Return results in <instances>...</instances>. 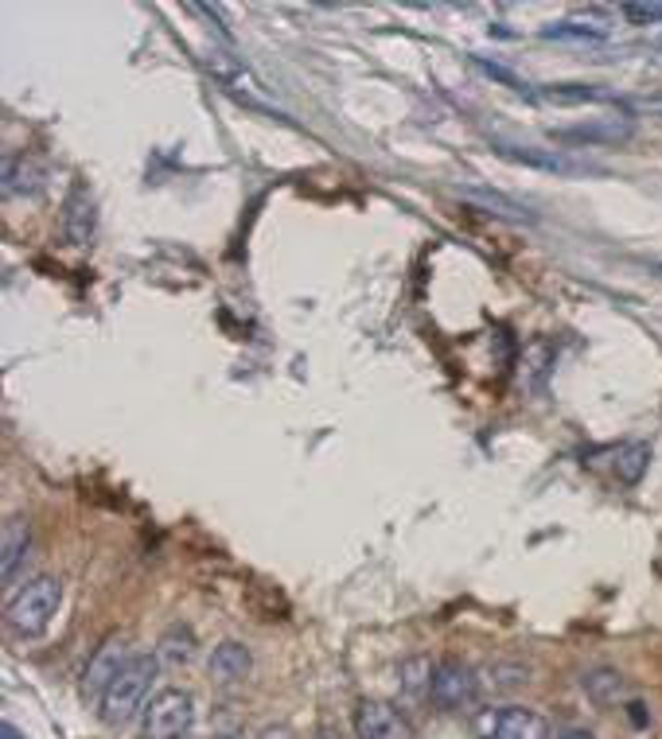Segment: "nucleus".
<instances>
[{
  "label": "nucleus",
  "mask_w": 662,
  "mask_h": 739,
  "mask_svg": "<svg viewBox=\"0 0 662 739\" xmlns=\"http://www.w3.org/2000/svg\"><path fill=\"white\" fill-rule=\"evenodd\" d=\"M129 658H133V654L125 650V638H121V635H110V638H105V643L94 650V658H90L86 677H82V685H86L90 697L102 700V692L110 689V681L121 674V666H125Z\"/></svg>",
  "instance_id": "obj_7"
},
{
  "label": "nucleus",
  "mask_w": 662,
  "mask_h": 739,
  "mask_svg": "<svg viewBox=\"0 0 662 739\" xmlns=\"http://www.w3.org/2000/svg\"><path fill=\"white\" fill-rule=\"evenodd\" d=\"M495 152H499V156H507V160H515V164L542 167V172H561V175L584 172V164H577V160L561 156L558 148H519V144H495Z\"/></svg>",
  "instance_id": "obj_11"
},
{
  "label": "nucleus",
  "mask_w": 662,
  "mask_h": 739,
  "mask_svg": "<svg viewBox=\"0 0 662 739\" xmlns=\"http://www.w3.org/2000/svg\"><path fill=\"white\" fill-rule=\"evenodd\" d=\"M546 40H577V43H589V40H604V28L600 24H584V20H553V24L542 28Z\"/></svg>",
  "instance_id": "obj_18"
},
{
  "label": "nucleus",
  "mask_w": 662,
  "mask_h": 739,
  "mask_svg": "<svg viewBox=\"0 0 662 739\" xmlns=\"http://www.w3.org/2000/svg\"><path fill=\"white\" fill-rule=\"evenodd\" d=\"M646 468H651V444H628V448H620V455H615V475H620V483H628V486L643 483Z\"/></svg>",
  "instance_id": "obj_17"
},
{
  "label": "nucleus",
  "mask_w": 662,
  "mask_h": 739,
  "mask_svg": "<svg viewBox=\"0 0 662 739\" xmlns=\"http://www.w3.org/2000/svg\"><path fill=\"white\" fill-rule=\"evenodd\" d=\"M432 674H437L432 658H425V654H414V658H406L398 666L401 697H406V700H425L432 692Z\"/></svg>",
  "instance_id": "obj_15"
},
{
  "label": "nucleus",
  "mask_w": 662,
  "mask_h": 739,
  "mask_svg": "<svg viewBox=\"0 0 662 739\" xmlns=\"http://www.w3.org/2000/svg\"><path fill=\"white\" fill-rule=\"evenodd\" d=\"M98 230V207H94V195L86 187H74L71 199H67L63 211V238L71 246H90Z\"/></svg>",
  "instance_id": "obj_9"
},
{
  "label": "nucleus",
  "mask_w": 662,
  "mask_h": 739,
  "mask_svg": "<svg viewBox=\"0 0 662 739\" xmlns=\"http://www.w3.org/2000/svg\"><path fill=\"white\" fill-rule=\"evenodd\" d=\"M631 720H635V723H646V712H643V705H639V700H635V705H631Z\"/></svg>",
  "instance_id": "obj_25"
},
{
  "label": "nucleus",
  "mask_w": 662,
  "mask_h": 739,
  "mask_svg": "<svg viewBox=\"0 0 662 739\" xmlns=\"http://www.w3.org/2000/svg\"><path fill=\"white\" fill-rule=\"evenodd\" d=\"M561 739H597V736H592V731H584V728H573V731H566Z\"/></svg>",
  "instance_id": "obj_24"
},
{
  "label": "nucleus",
  "mask_w": 662,
  "mask_h": 739,
  "mask_svg": "<svg viewBox=\"0 0 662 739\" xmlns=\"http://www.w3.org/2000/svg\"><path fill=\"white\" fill-rule=\"evenodd\" d=\"M160 661H172V666H184V661L195 658V630L192 627H172L169 635L160 638V650H156Z\"/></svg>",
  "instance_id": "obj_16"
},
{
  "label": "nucleus",
  "mask_w": 662,
  "mask_h": 739,
  "mask_svg": "<svg viewBox=\"0 0 662 739\" xmlns=\"http://www.w3.org/2000/svg\"><path fill=\"white\" fill-rule=\"evenodd\" d=\"M483 739H550V723L534 708H491L483 716Z\"/></svg>",
  "instance_id": "obj_5"
},
{
  "label": "nucleus",
  "mask_w": 662,
  "mask_h": 739,
  "mask_svg": "<svg viewBox=\"0 0 662 739\" xmlns=\"http://www.w3.org/2000/svg\"><path fill=\"white\" fill-rule=\"evenodd\" d=\"M659 51H662V40H659Z\"/></svg>",
  "instance_id": "obj_29"
},
{
  "label": "nucleus",
  "mask_w": 662,
  "mask_h": 739,
  "mask_svg": "<svg viewBox=\"0 0 662 739\" xmlns=\"http://www.w3.org/2000/svg\"><path fill=\"white\" fill-rule=\"evenodd\" d=\"M491 685L495 689H519L522 681H530V669L527 666H507V661H499V666H491Z\"/></svg>",
  "instance_id": "obj_20"
},
{
  "label": "nucleus",
  "mask_w": 662,
  "mask_h": 739,
  "mask_svg": "<svg viewBox=\"0 0 662 739\" xmlns=\"http://www.w3.org/2000/svg\"><path fill=\"white\" fill-rule=\"evenodd\" d=\"M659 105H662V102H659Z\"/></svg>",
  "instance_id": "obj_30"
},
{
  "label": "nucleus",
  "mask_w": 662,
  "mask_h": 739,
  "mask_svg": "<svg viewBox=\"0 0 662 739\" xmlns=\"http://www.w3.org/2000/svg\"><path fill=\"white\" fill-rule=\"evenodd\" d=\"M218 739H234V736H218Z\"/></svg>",
  "instance_id": "obj_28"
},
{
  "label": "nucleus",
  "mask_w": 662,
  "mask_h": 739,
  "mask_svg": "<svg viewBox=\"0 0 662 739\" xmlns=\"http://www.w3.org/2000/svg\"><path fill=\"white\" fill-rule=\"evenodd\" d=\"M581 689L589 692V700L592 705H600V708H612L628 697V681H623V674L620 669H612V666L589 669V674L581 677Z\"/></svg>",
  "instance_id": "obj_13"
},
{
  "label": "nucleus",
  "mask_w": 662,
  "mask_h": 739,
  "mask_svg": "<svg viewBox=\"0 0 662 739\" xmlns=\"http://www.w3.org/2000/svg\"><path fill=\"white\" fill-rule=\"evenodd\" d=\"M4 195H40L43 187V167L32 156H4V179H0Z\"/></svg>",
  "instance_id": "obj_14"
},
{
  "label": "nucleus",
  "mask_w": 662,
  "mask_h": 739,
  "mask_svg": "<svg viewBox=\"0 0 662 739\" xmlns=\"http://www.w3.org/2000/svg\"><path fill=\"white\" fill-rule=\"evenodd\" d=\"M471 199H476V203H483V207H491V211H499V215L515 218V223H530V215H522L519 207H511V203H507V199H499V195H483V192H471Z\"/></svg>",
  "instance_id": "obj_22"
},
{
  "label": "nucleus",
  "mask_w": 662,
  "mask_h": 739,
  "mask_svg": "<svg viewBox=\"0 0 662 739\" xmlns=\"http://www.w3.org/2000/svg\"><path fill=\"white\" fill-rule=\"evenodd\" d=\"M476 63H479V71H483V74H491V79H499V82H507V86H511V90H527V86H522V79H519V74H511V71H507V66H499V63H487V59H476Z\"/></svg>",
  "instance_id": "obj_23"
},
{
  "label": "nucleus",
  "mask_w": 662,
  "mask_h": 739,
  "mask_svg": "<svg viewBox=\"0 0 662 739\" xmlns=\"http://www.w3.org/2000/svg\"><path fill=\"white\" fill-rule=\"evenodd\" d=\"M546 97H550V102H561V105H577V102H612V94H608V90L584 86V82H566V86H550V90H546Z\"/></svg>",
  "instance_id": "obj_19"
},
{
  "label": "nucleus",
  "mask_w": 662,
  "mask_h": 739,
  "mask_svg": "<svg viewBox=\"0 0 662 739\" xmlns=\"http://www.w3.org/2000/svg\"><path fill=\"white\" fill-rule=\"evenodd\" d=\"M432 705L445 708V712H464V708L476 705L479 697V677L471 666L456 658L437 661V674H432Z\"/></svg>",
  "instance_id": "obj_4"
},
{
  "label": "nucleus",
  "mask_w": 662,
  "mask_h": 739,
  "mask_svg": "<svg viewBox=\"0 0 662 739\" xmlns=\"http://www.w3.org/2000/svg\"><path fill=\"white\" fill-rule=\"evenodd\" d=\"M59 604H63V584L55 576H35L9 599V627L20 638H40L55 619Z\"/></svg>",
  "instance_id": "obj_2"
},
{
  "label": "nucleus",
  "mask_w": 662,
  "mask_h": 739,
  "mask_svg": "<svg viewBox=\"0 0 662 739\" xmlns=\"http://www.w3.org/2000/svg\"><path fill=\"white\" fill-rule=\"evenodd\" d=\"M558 141H573V144H620L635 136V125L620 117H604V121H584V125H566L553 129Z\"/></svg>",
  "instance_id": "obj_10"
},
{
  "label": "nucleus",
  "mask_w": 662,
  "mask_h": 739,
  "mask_svg": "<svg viewBox=\"0 0 662 739\" xmlns=\"http://www.w3.org/2000/svg\"><path fill=\"white\" fill-rule=\"evenodd\" d=\"M32 557V522L28 517H9L0 533V576L4 584L17 581L20 565Z\"/></svg>",
  "instance_id": "obj_8"
},
{
  "label": "nucleus",
  "mask_w": 662,
  "mask_h": 739,
  "mask_svg": "<svg viewBox=\"0 0 662 739\" xmlns=\"http://www.w3.org/2000/svg\"><path fill=\"white\" fill-rule=\"evenodd\" d=\"M316 739H344V736H336V731H319Z\"/></svg>",
  "instance_id": "obj_27"
},
{
  "label": "nucleus",
  "mask_w": 662,
  "mask_h": 739,
  "mask_svg": "<svg viewBox=\"0 0 662 739\" xmlns=\"http://www.w3.org/2000/svg\"><path fill=\"white\" fill-rule=\"evenodd\" d=\"M4 739H20V736H17V728H12V723H4Z\"/></svg>",
  "instance_id": "obj_26"
},
{
  "label": "nucleus",
  "mask_w": 662,
  "mask_h": 739,
  "mask_svg": "<svg viewBox=\"0 0 662 739\" xmlns=\"http://www.w3.org/2000/svg\"><path fill=\"white\" fill-rule=\"evenodd\" d=\"M355 731L359 739H414L409 720L386 700H363L355 708Z\"/></svg>",
  "instance_id": "obj_6"
},
{
  "label": "nucleus",
  "mask_w": 662,
  "mask_h": 739,
  "mask_svg": "<svg viewBox=\"0 0 662 739\" xmlns=\"http://www.w3.org/2000/svg\"><path fill=\"white\" fill-rule=\"evenodd\" d=\"M623 17L631 24H662V0H651V4H623Z\"/></svg>",
  "instance_id": "obj_21"
},
{
  "label": "nucleus",
  "mask_w": 662,
  "mask_h": 739,
  "mask_svg": "<svg viewBox=\"0 0 662 739\" xmlns=\"http://www.w3.org/2000/svg\"><path fill=\"white\" fill-rule=\"evenodd\" d=\"M195 723V700L184 689H164L144 705V739H184Z\"/></svg>",
  "instance_id": "obj_3"
},
{
  "label": "nucleus",
  "mask_w": 662,
  "mask_h": 739,
  "mask_svg": "<svg viewBox=\"0 0 662 739\" xmlns=\"http://www.w3.org/2000/svg\"><path fill=\"white\" fill-rule=\"evenodd\" d=\"M156 674H160V658H152V654H133V658L121 666V674L110 681V689L102 692V700H98L102 723L121 728V723L133 720L144 708V700H149V689L152 681H156Z\"/></svg>",
  "instance_id": "obj_1"
},
{
  "label": "nucleus",
  "mask_w": 662,
  "mask_h": 739,
  "mask_svg": "<svg viewBox=\"0 0 662 739\" xmlns=\"http://www.w3.org/2000/svg\"><path fill=\"white\" fill-rule=\"evenodd\" d=\"M207 669H211V677H215L218 685H238V681H246V677H249V669H254V658H249V650L242 643H223V646H215Z\"/></svg>",
  "instance_id": "obj_12"
}]
</instances>
